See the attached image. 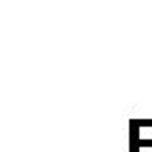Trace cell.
<instances>
[{
  "label": "cell",
  "mask_w": 152,
  "mask_h": 152,
  "mask_svg": "<svg viewBox=\"0 0 152 152\" xmlns=\"http://www.w3.org/2000/svg\"><path fill=\"white\" fill-rule=\"evenodd\" d=\"M129 147H152V117L129 119Z\"/></svg>",
  "instance_id": "obj_1"
},
{
  "label": "cell",
  "mask_w": 152,
  "mask_h": 152,
  "mask_svg": "<svg viewBox=\"0 0 152 152\" xmlns=\"http://www.w3.org/2000/svg\"><path fill=\"white\" fill-rule=\"evenodd\" d=\"M129 152H152V147H129Z\"/></svg>",
  "instance_id": "obj_2"
}]
</instances>
